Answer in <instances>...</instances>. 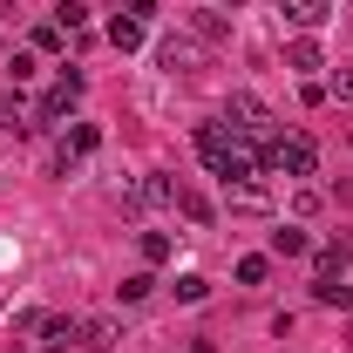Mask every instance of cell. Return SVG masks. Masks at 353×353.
Here are the masks:
<instances>
[{"label": "cell", "instance_id": "obj_1", "mask_svg": "<svg viewBox=\"0 0 353 353\" xmlns=\"http://www.w3.org/2000/svg\"><path fill=\"white\" fill-rule=\"evenodd\" d=\"M265 170H279V176H292V183H299V176H312L319 170V143H312V136H272V143H265Z\"/></svg>", "mask_w": 353, "mask_h": 353}, {"label": "cell", "instance_id": "obj_2", "mask_svg": "<svg viewBox=\"0 0 353 353\" xmlns=\"http://www.w3.org/2000/svg\"><path fill=\"white\" fill-rule=\"evenodd\" d=\"M224 130L245 136V143H272V109H265L259 95H231L224 102Z\"/></svg>", "mask_w": 353, "mask_h": 353}, {"label": "cell", "instance_id": "obj_3", "mask_svg": "<svg viewBox=\"0 0 353 353\" xmlns=\"http://www.w3.org/2000/svg\"><path fill=\"white\" fill-rule=\"evenodd\" d=\"M75 102H82V68H61V82L41 95V109H34V123H68L75 116Z\"/></svg>", "mask_w": 353, "mask_h": 353}, {"label": "cell", "instance_id": "obj_4", "mask_svg": "<svg viewBox=\"0 0 353 353\" xmlns=\"http://www.w3.org/2000/svg\"><path fill=\"white\" fill-rule=\"evenodd\" d=\"M123 204H130V211H150V204H170V211H176V176H163V170L136 176L130 190H123Z\"/></svg>", "mask_w": 353, "mask_h": 353}, {"label": "cell", "instance_id": "obj_5", "mask_svg": "<svg viewBox=\"0 0 353 353\" xmlns=\"http://www.w3.org/2000/svg\"><path fill=\"white\" fill-rule=\"evenodd\" d=\"M0 130H14V136H34V130H41L34 109H28V95H21V82H7V75H0Z\"/></svg>", "mask_w": 353, "mask_h": 353}, {"label": "cell", "instance_id": "obj_6", "mask_svg": "<svg viewBox=\"0 0 353 353\" xmlns=\"http://www.w3.org/2000/svg\"><path fill=\"white\" fill-rule=\"evenodd\" d=\"M95 150H102V130H95V123H75V130L61 136V150H54V170L68 176L82 157H95Z\"/></svg>", "mask_w": 353, "mask_h": 353}, {"label": "cell", "instance_id": "obj_7", "mask_svg": "<svg viewBox=\"0 0 353 353\" xmlns=\"http://www.w3.org/2000/svg\"><path fill=\"white\" fill-rule=\"evenodd\" d=\"M157 61H163L170 75H197V61H204V41H197V34H170V41H157Z\"/></svg>", "mask_w": 353, "mask_h": 353}, {"label": "cell", "instance_id": "obj_8", "mask_svg": "<svg viewBox=\"0 0 353 353\" xmlns=\"http://www.w3.org/2000/svg\"><path fill=\"white\" fill-rule=\"evenodd\" d=\"M75 347H88V353H109V347H123V333H116V319L88 312V319H75Z\"/></svg>", "mask_w": 353, "mask_h": 353}, {"label": "cell", "instance_id": "obj_9", "mask_svg": "<svg viewBox=\"0 0 353 353\" xmlns=\"http://www.w3.org/2000/svg\"><path fill=\"white\" fill-rule=\"evenodd\" d=\"M279 14H285V21H292V28H326V14H333V0H279Z\"/></svg>", "mask_w": 353, "mask_h": 353}, {"label": "cell", "instance_id": "obj_10", "mask_svg": "<svg viewBox=\"0 0 353 353\" xmlns=\"http://www.w3.org/2000/svg\"><path fill=\"white\" fill-rule=\"evenodd\" d=\"M224 150H231V130H224V116H218V123H197V157H204L211 170L224 163Z\"/></svg>", "mask_w": 353, "mask_h": 353}, {"label": "cell", "instance_id": "obj_11", "mask_svg": "<svg viewBox=\"0 0 353 353\" xmlns=\"http://www.w3.org/2000/svg\"><path fill=\"white\" fill-rule=\"evenodd\" d=\"M285 68H292V75H312V68H326V54H319V41H312V34H299V41H285Z\"/></svg>", "mask_w": 353, "mask_h": 353}, {"label": "cell", "instance_id": "obj_12", "mask_svg": "<svg viewBox=\"0 0 353 353\" xmlns=\"http://www.w3.org/2000/svg\"><path fill=\"white\" fill-rule=\"evenodd\" d=\"M306 252H312V238L299 224H279V231H272V259H306Z\"/></svg>", "mask_w": 353, "mask_h": 353}, {"label": "cell", "instance_id": "obj_13", "mask_svg": "<svg viewBox=\"0 0 353 353\" xmlns=\"http://www.w3.org/2000/svg\"><path fill=\"white\" fill-rule=\"evenodd\" d=\"M176 218H190V224H211L218 211H211V197H204V190H190V183H176Z\"/></svg>", "mask_w": 353, "mask_h": 353}, {"label": "cell", "instance_id": "obj_14", "mask_svg": "<svg viewBox=\"0 0 353 353\" xmlns=\"http://www.w3.org/2000/svg\"><path fill=\"white\" fill-rule=\"evenodd\" d=\"M34 333H41V347H75V319H61V312H41V326H34Z\"/></svg>", "mask_w": 353, "mask_h": 353}, {"label": "cell", "instance_id": "obj_15", "mask_svg": "<svg viewBox=\"0 0 353 353\" xmlns=\"http://www.w3.org/2000/svg\"><path fill=\"white\" fill-rule=\"evenodd\" d=\"M190 34H197L204 48H218L224 41V14H218V7H197V14H190Z\"/></svg>", "mask_w": 353, "mask_h": 353}, {"label": "cell", "instance_id": "obj_16", "mask_svg": "<svg viewBox=\"0 0 353 353\" xmlns=\"http://www.w3.org/2000/svg\"><path fill=\"white\" fill-rule=\"evenodd\" d=\"M312 299L319 306H353V285H340V272H326V279H312Z\"/></svg>", "mask_w": 353, "mask_h": 353}, {"label": "cell", "instance_id": "obj_17", "mask_svg": "<svg viewBox=\"0 0 353 353\" xmlns=\"http://www.w3.org/2000/svg\"><path fill=\"white\" fill-rule=\"evenodd\" d=\"M150 292H157V272H130V279L116 285V299H123V306H143Z\"/></svg>", "mask_w": 353, "mask_h": 353}, {"label": "cell", "instance_id": "obj_18", "mask_svg": "<svg viewBox=\"0 0 353 353\" xmlns=\"http://www.w3.org/2000/svg\"><path fill=\"white\" fill-rule=\"evenodd\" d=\"M109 48H123V54H136V48H143V28L116 14V21H109Z\"/></svg>", "mask_w": 353, "mask_h": 353}, {"label": "cell", "instance_id": "obj_19", "mask_svg": "<svg viewBox=\"0 0 353 353\" xmlns=\"http://www.w3.org/2000/svg\"><path fill=\"white\" fill-rule=\"evenodd\" d=\"M231 190V211H265V190H259V176L252 183H224Z\"/></svg>", "mask_w": 353, "mask_h": 353}, {"label": "cell", "instance_id": "obj_20", "mask_svg": "<svg viewBox=\"0 0 353 353\" xmlns=\"http://www.w3.org/2000/svg\"><path fill=\"white\" fill-rule=\"evenodd\" d=\"M176 299H183V306H204V299H211V279L183 272V279H176Z\"/></svg>", "mask_w": 353, "mask_h": 353}, {"label": "cell", "instance_id": "obj_21", "mask_svg": "<svg viewBox=\"0 0 353 353\" xmlns=\"http://www.w3.org/2000/svg\"><path fill=\"white\" fill-rule=\"evenodd\" d=\"M34 75H41V54H7V82H34Z\"/></svg>", "mask_w": 353, "mask_h": 353}, {"label": "cell", "instance_id": "obj_22", "mask_svg": "<svg viewBox=\"0 0 353 353\" xmlns=\"http://www.w3.org/2000/svg\"><path fill=\"white\" fill-rule=\"evenodd\" d=\"M265 272H272V259H265V252L238 259V285H265Z\"/></svg>", "mask_w": 353, "mask_h": 353}, {"label": "cell", "instance_id": "obj_23", "mask_svg": "<svg viewBox=\"0 0 353 353\" xmlns=\"http://www.w3.org/2000/svg\"><path fill=\"white\" fill-rule=\"evenodd\" d=\"M170 259V231H143V265H163Z\"/></svg>", "mask_w": 353, "mask_h": 353}, {"label": "cell", "instance_id": "obj_24", "mask_svg": "<svg viewBox=\"0 0 353 353\" xmlns=\"http://www.w3.org/2000/svg\"><path fill=\"white\" fill-rule=\"evenodd\" d=\"M123 21H136V28H150V21H157V0H123Z\"/></svg>", "mask_w": 353, "mask_h": 353}, {"label": "cell", "instance_id": "obj_25", "mask_svg": "<svg viewBox=\"0 0 353 353\" xmlns=\"http://www.w3.org/2000/svg\"><path fill=\"white\" fill-rule=\"evenodd\" d=\"M34 54H61V28H54V21L34 28Z\"/></svg>", "mask_w": 353, "mask_h": 353}, {"label": "cell", "instance_id": "obj_26", "mask_svg": "<svg viewBox=\"0 0 353 353\" xmlns=\"http://www.w3.org/2000/svg\"><path fill=\"white\" fill-rule=\"evenodd\" d=\"M333 102H353V68H333V82H326Z\"/></svg>", "mask_w": 353, "mask_h": 353}, {"label": "cell", "instance_id": "obj_27", "mask_svg": "<svg viewBox=\"0 0 353 353\" xmlns=\"http://www.w3.org/2000/svg\"><path fill=\"white\" fill-rule=\"evenodd\" d=\"M88 14H82V0H61V7H54V28H82Z\"/></svg>", "mask_w": 353, "mask_h": 353}, {"label": "cell", "instance_id": "obj_28", "mask_svg": "<svg viewBox=\"0 0 353 353\" xmlns=\"http://www.w3.org/2000/svg\"><path fill=\"white\" fill-rule=\"evenodd\" d=\"M190 353H218V347H211V340H190Z\"/></svg>", "mask_w": 353, "mask_h": 353}, {"label": "cell", "instance_id": "obj_29", "mask_svg": "<svg viewBox=\"0 0 353 353\" xmlns=\"http://www.w3.org/2000/svg\"><path fill=\"white\" fill-rule=\"evenodd\" d=\"M347 347H353V326H347Z\"/></svg>", "mask_w": 353, "mask_h": 353}]
</instances>
